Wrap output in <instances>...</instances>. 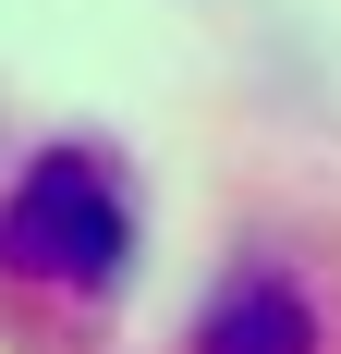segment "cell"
<instances>
[{"label": "cell", "instance_id": "1", "mask_svg": "<svg viewBox=\"0 0 341 354\" xmlns=\"http://www.w3.org/2000/svg\"><path fill=\"white\" fill-rule=\"evenodd\" d=\"M0 257H12V281L37 293H110L122 281V257H135V208H122V183L110 159H37L25 196L0 208Z\"/></svg>", "mask_w": 341, "mask_h": 354}, {"label": "cell", "instance_id": "2", "mask_svg": "<svg viewBox=\"0 0 341 354\" xmlns=\"http://www.w3.org/2000/svg\"><path fill=\"white\" fill-rule=\"evenodd\" d=\"M195 354H317V306L293 269H232L220 306L195 318Z\"/></svg>", "mask_w": 341, "mask_h": 354}]
</instances>
